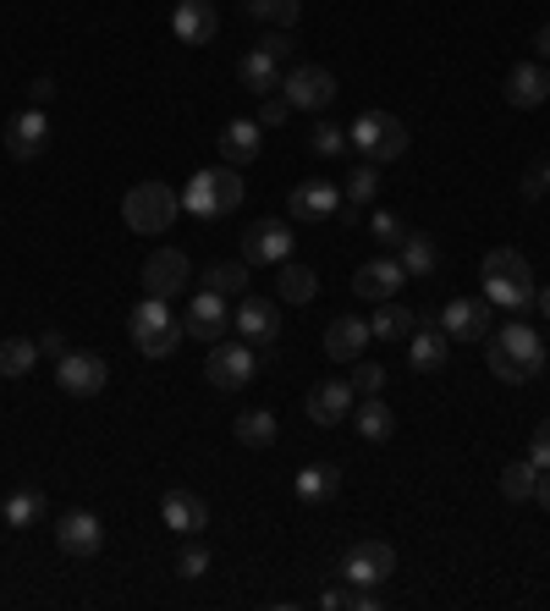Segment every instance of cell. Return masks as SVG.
Segmentation results:
<instances>
[{
	"instance_id": "cell-31",
	"label": "cell",
	"mask_w": 550,
	"mask_h": 611,
	"mask_svg": "<svg viewBox=\"0 0 550 611\" xmlns=\"http://www.w3.org/2000/svg\"><path fill=\"white\" fill-rule=\"evenodd\" d=\"M418 325H424V319H418L412 308H403L397 298H386V304L375 308V319H369V330H375L380 342H408Z\"/></svg>"
},
{
	"instance_id": "cell-9",
	"label": "cell",
	"mask_w": 550,
	"mask_h": 611,
	"mask_svg": "<svg viewBox=\"0 0 550 611\" xmlns=\"http://www.w3.org/2000/svg\"><path fill=\"white\" fill-rule=\"evenodd\" d=\"M55 380L67 397H100L105 380H111V364L100 353H61L55 358Z\"/></svg>"
},
{
	"instance_id": "cell-14",
	"label": "cell",
	"mask_w": 550,
	"mask_h": 611,
	"mask_svg": "<svg viewBox=\"0 0 550 611\" xmlns=\"http://www.w3.org/2000/svg\"><path fill=\"white\" fill-rule=\"evenodd\" d=\"M55 546H61L67 557H100L105 529H100V518H94V512L72 507V512H61V518H55Z\"/></svg>"
},
{
	"instance_id": "cell-43",
	"label": "cell",
	"mask_w": 550,
	"mask_h": 611,
	"mask_svg": "<svg viewBox=\"0 0 550 611\" xmlns=\"http://www.w3.org/2000/svg\"><path fill=\"white\" fill-rule=\"evenodd\" d=\"M308 150H314V154H342V150H347V128H336V122H319V128L308 133Z\"/></svg>"
},
{
	"instance_id": "cell-24",
	"label": "cell",
	"mask_w": 550,
	"mask_h": 611,
	"mask_svg": "<svg viewBox=\"0 0 550 611\" xmlns=\"http://www.w3.org/2000/svg\"><path fill=\"white\" fill-rule=\"evenodd\" d=\"M286 210H292V221H330V215L342 210V187H330V182H303V187H292Z\"/></svg>"
},
{
	"instance_id": "cell-28",
	"label": "cell",
	"mask_w": 550,
	"mask_h": 611,
	"mask_svg": "<svg viewBox=\"0 0 550 611\" xmlns=\"http://www.w3.org/2000/svg\"><path fill=\"white\" fill-rule=\"evenodd\" d=\"M314 293H319V276L308 271V265H275V298L281 304H314Z\"/></svg>"
},
{
	"instance_id": "cell-29",
	"label": "cell",
	"mask_w": 550,
	"mask_h": 611,
	"mask_svg": "<svg viewBox=\"0 0 550 611\" xmlns=\"http://www.w3.org/2000/svg\"><path fill=\"white\" fill-rule=\"evenodd\" d=\"M353 425H358V441H375V447L397 436V414H391L380 397H364L358 414H353Z\"/></svg>"
},
{
	"instance_id": "cell-46",
	"label": "cell",
	"mask_w": 550,
	"mask_h": 611,
	"mask_svg": "<svg viewBox=\"0 0 550 611\" xmlns=\"http://www.w3.org/2000/svg\"><path fill=\"white\" fill-rule=\"evenodd\" d=\"M259 50H271L275 61H286V55H292V28H271V33L259 39Z\"/></svg>"
},
{
	"instance_id": "cell-53",
	"label": "cell",
	"mask_w": 550,
	"mask_h": 611,
	"mask_svg": "<svg viewBox=\"0 0 550 611\" xmlns=\"http://www.w3.org/2000/svg\"><path fill=\"white\" fill-rule=\"evenodd\" d=\"M534 308H540V314H546V319H550V287H540V298H534Z\"/></svg>"
},
{
	"instance_id": "cell-39",
	"label": "cell",
	"mask_w": 550,
	"mask_h": 611,
	"mask_svg": "<svg viewBox=\"0 0 550 611\" xmlns=\"http://www.w3.org/2000/svg\"><path fill=\"white\" fill-rule=\"evenodd\" d=\"M534 479H540V468L529 458L507 462V468H501V496H507V501H534Z\"/></svg>"
},
{
	"instance_id": "cell-20",
	"label": "cell",
	"mask_w": 550,
	"mask_h": 611,
	"mask_svg": "<svg viewBox=\"0 0 550 611\" xmlns=\"http://www.w3.org/2000/svg\"><path fill=\"white\" fill-rule=\"evenodd\" d=\"M369 342H375V330H369V319H358V314H336V319L325 325V353H330L336 364L364 358Z\"/></svg>"
},
{
	"instance_id": "cell-3",
	"label": "cell",
	"mask_w": 550,
	"mask_h": 611,
	"mask_svg": "<svg viewBox=\"0 0 550 611\" xmlns=\"http://www.w3.org/2000/svg\"><path fill=\"white\" fill-rule=\"evenodd\" d=\"M237 204H243V176H237V165H210V171H198V176L182 187V210L198 215V221H221V215H232Z\"/></svg>"
},
{
	"instance_id": "cell-38",
	"label": "cell",
	"mask_w": 550,
	"mask_h": 611,
	"mask_svg": "<svg viewBox=\"0 0 550 611\" xmlns=\"http://www.w3.org/2000/svg\"><path fill=\"white\" fill-rule=\"evenodd\" d=\"M243 11H248L254 22H271V28H297L303 0H243Z\"/></svg>"
},
{
	"instance_id": "cell-49",
	"label": "cell",
	"mask_w": 550,
	"mask_h": 611,
	"mask_svg": "<svg viewBox=\"0 0 550 611\" xmlns=\"http://www.w3.org/2000/svg\"><path fill=\"white\" fill-rule=\"evenodd\" d=\"M39 353H50V358L67 353V336H61V330H44V336H39Z\"/></svg>"
},
{
	"instance_id": "cell-15",
	"label": "cell",
	"mask_w": 550,
	"mask_h": 611,
	"mask_svg": "<svg viewBox=\"0 0 550 611\" xmlns=\"http://www.w3.org/2000/svg\"><path fill=\"white\" fill-rule=\"evenodd\" d=\"M232 319H237V336L248 347H271L275 336H281V308H275V298H248L243 293V304L232 308Z\"/></svg>"
},
{
	"instance_id": "cell-36",
	"label": "cell",
	"mask_w": 550,
	"mask_h": 611,
	"mask_svg": "<svg viewBox=\"0 0 550 611\" xmlns=\"http://www.w3.org/2000/svg\"><path fill=\"white\" fill-rule=\"evenodd\" d=\"M33 364H39V342H28V336H6L0 342V375L6 380H22Z\"/></svg>"
},
{
	"instance_id": "cell-51",
	"label": "cell",
	"mask_w": 550,
	"mask_h": 611,
	"mask_svg": "<svg viewBox=\"0 0 550 611\" xmlns=\"http://www.w3.org/2000/svg\"><path fill=\"white\" fill-rule=\"evenodd\" d=\"M534 501L550 512V468H540V479H534Z\"/></svg>"
},
{
	"instance_id": "cell-50",
	"label": "cell",
	"mask_w": 550,
	"mask_h": 611,
	"mask_svg": "<svg viewBox=\"0 0 550 611\" xmlns=\"http://www.w3.org/2000/svg\"><path fill=\"white\" fill-rule=\"evenodd\" d=\"M534 61H550V22H540V33H534Z\"/></svg>"
},
{
	"instance_id": "cell-47",
	"label": "cell",
	"mask_w": 550,
	"mask_h": 611,
	"mask_svg": "<svg viewBox=\"0 0 550 611\" xmlns=\"http://www.w3.org/2000/svg\"><path fill=\"white\" fill-rule=\"evenodd\" d=\"M529 462H534V468H550V419H540V430H534V447H529Z\"/></svg>"
},
{
	"instance_id": "cell-17",
	"label": "cell",
	"mask_w": 550,
	"mask_h": 611,
	"mask_svg": "<svg viewBox=\"0 0 550 611\" xmlns=\"http://www.w3.org/2000/svg\"><path fill=\"white\" fill-rule=\"evenodd\" d=\"M440 330L451 342H485L490 336V304L485 298H451L440 308Z\"/></svg>"
},
{
	"instance_id": "cell-21",
	"label": "cell",
	"mask_w": 550,
	"mask_h": 611,
	"mask_svg": "<svg viewBox=\"0 0 550 611\" xmlns=\"http://www.w3.org/2000/svg\"><path fill=\"white\" fill-rule=\"evenodd\" d=\"M546 100H550L546 61H518V67L507 72V105H518V111H540Z\"/></svg>"
},
{
	"instance_id": "cell-18",
	"label": "cell",
	"mask_w": 550,
	"mask_h": 611,
	"mask_svg": "<svg viewBox=\"0 0 550 611\" xmlns=\"http://www.w3.org/2000/svg\"><path fill=\"white\" fill-rule=\"evenodd\" d=\"M160 518H165V529H176L182 540H193L198 529H210V507H204V496H193V490H165L160 496Z\"/></svg>"
},
{
	"instance_id": "cell-30",
	"label": "cell",
	"mask_w": 550,
	"mask_h": 611,
	"mask_svg": "<svg viewBox=\"0 0 550 611\" xmlns=\"http://www.w3.org/2000/svg\"><path fill=\"white\" fill-rule=\"evenodd\" d=\"M336 490H342V468H336V462H308V468L297 473V501H308V507L330 501Z\"/></svg>"
},
{
	"instance_id": "cell-35",
	"label": "cell",
	"mask_w": 550,
	"mask_h": 611,
	"mask_svg": "<svg viewBox=\"0 0 550 611\" xmlns=\"http://www.w3.org/2000/svg\"><path fill=\"white\" fill-rule=\"evenodd\" d=\"M275 436H281V425H275L271 408H248V414H237V441L243 447H275Z\"/></svg>"
},
{
	"instance_id": "cell-10",
	"label": "cell",
	"mask_w": 550,
	"mask_h": 611,
	"mask_svg": "<svg viewBox=\"0 0 550 611\" xmlns=\"http://www.w3.org/2000/svg\"><path fill=\"white\" fill-rule=\"evenodd\" d=\"M391 573H397V551H391L386 540H358V546L342 557V579H347V584H369V590H375V584H386Z\"/></svg>"
},
{
	"instance_id": "cell-42",
	"label": "cell",
	"mask_w": 550,
	"mask_h": 611,
	"mask_svg": "<svg viewBox=\"0 0 550 611\" xmlns=\"http://www.w3.org/2000/svg\"><path fill=\"white\" fill-rule=\"evenodd\" d=\"M369 232H375V237H380L386 248H397V243L408 237V226H403V215H391V210H375V215H369Z\"/></svg>"
},
{
	"instance_id": "cell-1",
	"label": "cell",
	"mask_w": 550,
	"mask_h": 611,
	"mask_svg": "<svg viewBox=\"0 0 550 611\" xmlns=\"http://www.w3.org/2000/svg\"><path fill=\"white\" fill-rule=\"evenodd\" d=\"M485 364H490V375H496V380H507V386H529V380L546 369V342H540V330H534V325L512 319V325H501V330H496V342H490Z\"/></svg>"
},
{
	"instance_id": "cell-19",
	"label": "cell",
	"mask_w": 550,
	"mask_h": 611,
	"mask_svg": "<svg viewBox=\"0 0 550 611\" xmlns=\"http://www.w3.org/2000/svg\"><path fill=\"white\" fill-rule=\"evenodd\" d=\"M171 33H176L182 44H210V39L221 33V11H215V0H176V11H171Z\"/></svg>"
},
{
	"instance_id": "cell-41",
	"label": "cell",
	"mask_w": 550,
	"mask_h": 611,
	"mask_svg": "<svg viewBox=\"0 0 550 611\" xmlns=\"http://www.w3.org/2000/svg\"><path fill=\"white\" fill-rule=\"evenodd\" d=\"M347 386H353L358 397H380V391H386V369H380L375 358H353V375H347Z\"/></svg>"
},
{
	"instance_id": "cell-16",
	"label": "cell",
	"mask_w": 550,
	"mask_h": 611,
	"mask_svg": "<svg viewBox=\"0 0 550 611\" xmlns=\"http://www.w3.org/2000/svg\"><path fill=\"white\" fill-rule=\"evenodd\" d=\"M403 282H408V271L397 265V259H364L358 271H353V293L358 298H369V304H386V298H397L403 293Z\"/></svg>"
},
{
	"instance_id": "cell-32",
	"label": "cell",
	"mask_w": 550,
	"mask_h": 611,
	"mask_svg": "<svg viewBox=\"0 0 550 611\" xmlns=\"http://www.w3.org/2000/svg\"><path fill=\"white\" fill-rule=\"evenodd\" d=\"M198 287H204V293H221V298H243V293H248V259H243V265H232V259L204 265V271H198Z\"/></svg>"
},
{
	"instance_id": "cell-5",
	"label": "cell",
	"mask_w": 550,
	"mask_h": 611,
	"mask_svg": "<svg viewBox=\"0 0 550 611\" xmlns=\"http://www.w3.org/2000/svg\"><path fill=\"white\" fill-rule=\"evenodd\" d=\"M128 336H133V347L143 358H171L187 330H182V319H171L165 298H143V304L128 314Z\"/></svg>"
},
{
	"instance_id": "cell-37",
	"label": "cell",
	"mask_w": 550,
	"mask_h": 611,
	"mask_svg": "<svg viewBox=\"0 0 550 611\" xmlns=\"http://www.w3.org/2000/svg\"><path fill=\"white\" fill-rule=\"evenodd\" d=\"M39 518H44V496L39 490H11L6 507H0V523H11V529H28Z\"/></svg>"
},
{
	"instance_id": "cell-34",
	"label": "cell",
	"mask_w": 550,
	"mask_h": 611,
	"mask_svg": "<svg viewBox=\"0 0 550 611\" xmlns=\"http://www.w3.org/2000/svg\"><path fill=\"white\" fill-rule=\"evenodd\" d=\"M375 193H380V171H375V160H369V165H358V171L347 176V187H342V210H336V215H347V221H353V215H358Z\"/></svg>"
},
{
	"instance_id": "cell-12",
	"label": "cell",
	"mask_w": 550,
	"mask_h": 611,
	"mask_svg": "<svg viewBox=\"0 0 550 611\" xmlns=\"http://www.w3.org/2000/svg\"><path fill=\"white\" fill-rule=\"evenodd\" d=\"M182 330H187L193 342H210V347H215V342L232 330V298H221V293H204V287H198V298L187 304Z\"/></svg>"
},
{
	"instance_id": "cell-45",
	"label": "cell",
	"mask_w": 550,
	"mask_h": 611,
	"mask_svg": "<svg viewBox=\"0 0 550 611\" xmlns=\"http://www.w3.org/2000/svg\"><path fill=\"white\" fill-rule=\"evenodd\" d=\"M286 116H292V100H286V94H265V100H259V116H254V122H259V128H281Z\"/></svg>"
},
{
	"instance_id": "cell-7",
	"label": "cell",
	"mask_w": 550,
	"mask_h": 611,
	"mask_svg": "<svg viewBox=\"0 0 550 611\" xmlns=\"http://www.w3.org/2000/svg\"><path fill=\"white\" fill-rule=\"evenodd\" d=\"M254 364H259V347H248V342H215V353L204 358V380L215 386V391H226V397H237L248 380H254Z\"/></svg>"
},
{
	"instance_id": "cell-26",
	"label": "cell",
	"mask_w": 550,
	"mask_h": 611,
	"mask_svg": "<svg viewBox=\"0 0 550 611\" xmlns=\"http://www.w3.org/2000/svg\"><path fill=\"white\" fill-rule=\"evenodd\" d=\"M237 83H243L248 94H259V100H265V94L281 89V61H275L271 50H248V55L237 61Z\"/></svg>"
},
{
	"instance_id": "cell-33",
	"label": "cell",
	"mask_w": 550,
	"mask_h": 611,
	"mask_svg": "<svg viewBox=\"0 0 550 611\" xmlns=\"http://www.w3.org/2000/svg\"><path fill=\"white\" fill-rule=\"evenodd\" d=\"M397 265H403L408 276H429V271L440 265V248H435V237H424V232H408V237L397 243Z\"/></svg>"
},
{
	"instance_id": "cell-23",
	"label": "cell",
	"mask_w": 550,
	"mask_h": 611,
	"mask_svg": "<svg viewBox=\"0 0 550 611\" xmlns=\"http://www.w3.org/2000/svg\"><path fill=\"white\" fill-rule=\"evenodd\" d=\"M353 403H358V391H353L347 380H319V386L308 391V403H303V408H308V419H314V425H342V419L353 414Z\"/></svg>"
},
{
	"instance_id": "cell-13",
	"label": "cell",
	"mask_w": 550,
	"mask_h": 611,
	"mask_svg": "<svg viewBox=\"0 0 550 611\" xmlns=\"http://www.w3.org/2000/svg\"><path fill=\"white\" fill-rule=\"evenodd\" d=\"M243 259L248 265H286L292 259V226L286 221H254L248 232H243Z\"/></svg>"
},
{
	"instance_id": "cell-52",
	"label": "cell",
	"mask_w": 550,
	"mask_h": 611,
	"mask_svg": "<svg viewBox=\"0 0 550 611\" xmlns=\"http://www.w3.org/2000/svg\"><path fill=\"white\" fill-rule=\"evenodd\" d=\"M540 193H546V176L529 171V176H523V198H540Z\"/></svg>"
},
{
	"instance_id": "cell-25",
	"label": "cell",
	"mask_w": 550,
	"mask_h": 611,
	"mask_svg": "<svg viewBox=\"0 0 550 611\" xmlns=\"http://www.w3.org/2000/svg\"><path fill=\"white\" fill-rule=\"evenodd\" d=\"M446 358H451V336H446L440 325H418L408 336V364L418 375H435Z\"/></svg>"
},
{
	"instance_id": "cell-4",
	"label": "cell",
	"mask_w": 550,
	"mask_h": 611,
	"mask_svg": "<svg viewBox=\"0 0 550 611\" xmlns=\"http://www.w3.org/2000/svg\"><path fill=\"white\" fill-rule=\"evenodd\" d=\"M176 215H182V193L165 187V182H138V187H128V198H122V221H128V232H138V237H160Z\"/></svg>"
},
{
	"instance_id": "cell-11",
	"label": "cell",
	"mask_w": 550,
	"mask_h": 611,
	"mask_svg": "<svg viewBox=\"0 0 550 611\" xmlns=\"http://www.w3.org/2000/svg\"><path fill=\"white\" fill-rule=\"evenodd\" d=\"M187 276H193V265H187L182 248H154V254L143 259V293H149V298H176V293L187 287Z\"/></svg>"
},
{
	"instance_id": "cell-27",
	"label": "cell",
	"mask_w": 550,
	"mask_h": 611,
	"mask_svg": "<svg viewBox=\"0 0 550 611\" xmlns=\"http://www.w3.org/2000/svg\"><path fill=\"white\" fill-rule=\"evenodd\" d=\"M259 144H265V128H259V122H226L221 160H226V165H248V160H259Z\"/></svg>"
},
{
	"instance_id": "cell-44",
	"label": "cell",
	"mask_w": 550,
	"mask_h": 611,
	"mask_svg": "<svg viewBox=\"0 0 550 611\" xmlns=\"http://www.w3.org/2000/svg\"><path fill=\"white\" fill-rule=\"evenodd\" d=\"M176 573H182V579H204V573H210V551L187 540V546H182V557H176Z\"/></svg>"
},
{
	"instance_id": "cell-22",
	"label": "cell",
	"mask_w": 550,
	"mask_h": 611,
	"mask_svg": "<svg viewBox=\"0 0 550 611\" xmlns=\"http://www.w3.org/2000/svg\"><path fill=\"white\" fill-rule=\"evenodd\" d=\"M50 144V116L33 105V111H22V116H11V128H6V150L11 160H39Z\"/></svg>"
},
{
	"instance_id": "cell-8",
	"label": "cell",
	"mask_w": 550,
	"mask_h": 611,
	"mask_svg": "<svg viewBox=\"0 0 550 611\" xmlns=\"http://www.w3.org/2000/svg\"><path fill=\"white\" fill-rule=\"evenodd\" d=\"M281 94L292 100V111H325L342 89H336V72H325V67H292L286 78H281Z\"/></svg>"
},
{
	"instance_id": "cell-54",
	"label": "cell",
	"mask_w": 550,
	"mask_h": 611,
	"mask_svg": "<svg viewBox=\"0 0 550 611\" xmlns=\"http://www.w3.org/2000/svg\"><path fill=\"white\" fill-rule=\"evenodd\" d=\"M540 176H546V187H550V160H546V165H540Z\"/></svg>"
},
{
	"instance_id": "cell-48",
	"label": "cell",
	"mask_w": 550,
	"mask_h": 611,
	"mask_svg": "<svg viewBox=\"0 0 550 611\" xmlns=\"http://www.w3.org/2000/svg\"><path fill=\"white\" fill-rule=\"evenodd\" d=\"M28 100H33V105L44 111V105L55 100V78H33V83H28Z\"/></svg>"
},
{
	"instance_id": "cell-2",
	"label": "cell",
	"mask_w": 550,
	"mask_h": 611,
	"mask_svg": "<svg viewBox=\"0 0 550 611\" xmlns=\"http://www.w3.org/2000/svg\"><path fill=\"white\" fill-rule=\"evenodd\" d=\"M479 276H485V304L490 308H534L540 298V287H534V271H529V259L518 254V248H490L485 254V265H479Z\"/></svg>"
},
{
	"instance_id": "cell-40",
	"label": "cell",
	"mask_w": 550,
	"mask_h": 611,
	"mask_svg": "<svg viewBox=\"0 0 550 611\" xmlns=\"http://www.w3.org/2000/svg\"><path fill=\"white\" fill-rule=\"evenodd\" d=\"M319 607H325V611H375L380 601H375V590H369V584H347V590H325V595H319Z\"/></svg>"
},
{
	"instance_id": "cell-6",
	"label": "cell",
	"mask_w": 550,
	"mask_h": 611,
	"mask_svg": "<svg viewBox=\"0 0 550 611\" xmlns=\"http://www.w3.org/2000/svg\"><path fill=\"white\" fill-rule=\"evenodd\" d=\"M347 144H358V150L369 154L375 165L403 160V154H408V122H403V116H391V111H364V116L347 128Z\"/></svg>"
}]
</instances>
